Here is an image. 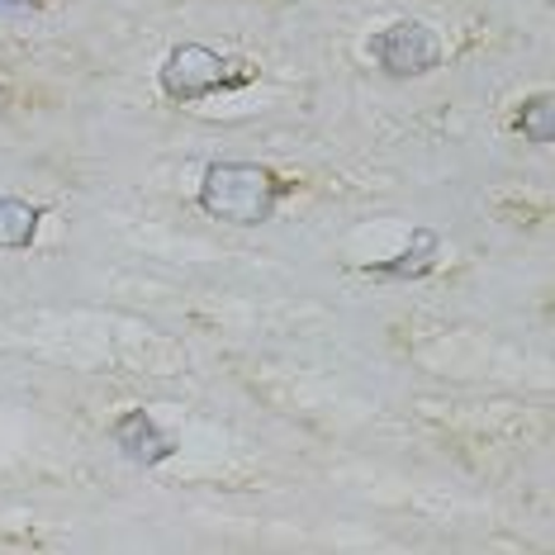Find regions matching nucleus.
<instances>
[{"instance_id": "obj_5", "label": "nucleus", "mask_w": 555, "mask_h": 555, "mask_svg": "<svg viewBox=\"0 0 555 555\" xmlns=\"http://www.w3.org/2000/svg\"><path fill=\"white\" fill-rule=\"evenodd\" d=\"M437 257H441V237H437L433 229H413L409 247H403L399 257H389V261H375L371 275H389V281H413V275H427V271H433Z\"/></svg>"}, {"instance_id": "obj_8", "label": "nucleus", "mask_w": 555, "mask_h": 555, "mask_svg": "<svg viewBox=\"0 0 555 555\" xmlns=\"http://www.w3.org/2000/svg\"><path fill=\"white\" fill-rule=\"evenodd\" d=\"M34 10H43V0H0V20H24Z\"/></svg>"}, {"instance_id": "obj_7", "label": "nucleus", "mask_w": 555, "mask_h": 555, "mask_svg": "<svg viewBox=\"0 0 555 555\" xmlns=\"http://www.w3.org/2000/svg\"><path fill=\"white\" fill-rule=\"evenodd\" d=\"M517 129H522V138H532V143H555V100L541 91V95H532L522 105V115H517Z\"/></svg>"}, {"instance_id": "obj_1", "label": "nucleus", "mask_w": 555, "mask_h": 555, "mask_svg": "<svg viewBox=\"0 0 555 555\" xmlns=\"http://www.w3.org/2000/svg\"><path fill=\"white\" fill-rule=\"evenodd\" d=\"M281 176L257 162H209L199 176V209L209 219L237 223V229H257L271 219L275 199H281Z\"/></svg>"}, {"instance_id": "obj_6", "label": "nucleus", "mask_w": 555, "mask_h": 555, "mask_svg": "<svg viewBox=\"0 0 555 555\" xmlns=\"http://www.w3.org/2000/svg\"><path fill=\"white\" fill-rule=\"evenodd\" d=\"M43 209L20 195H0V247H29L39 233Z\"/></svg>"}, {"instance_id": "obj_4", "label": "nucleus", "mask_w": 555, "mask_h": 555, "mask_svg": "<svg viewBox=\"0 0 555 555\" xmlns=\"http://www.w3.org/2000/svg\"><path fill=\"white\" fill-rule=\"evenodd\" d=\"M109 437H115V447L124 451V461H133V465H143V470H153V465L162 461H171L176 451V437H167L157 427V418L147 409H129V413H119L115 427H109Z\"/></svg>"}, {"instance_id": "obj_2", "label": "nucleus", "mask_w": 555, "mask_h": 555, "mask_svg": "<svg viewBox=\"0 0 555 555\" xmlns=\"http://www.w3.org/2000/svg\"><path fill=\"white\" fill-rule=\"evenodd\" d=\"M157 81H162V95L167 100L191 105V100H205L214 91H237V86L257 81V67L243 62V57L214 53V48H205V43H181V48L167 53Z\"/></svg>"}, {"instance_id": "obj_3", "label": "nucleus", "mask_w": 555, "mask_h": 555, "mask_svg": "<svg viewBox=\"0 0 555 555\" xmlns=\"http://www.w3.org/2000/svg\"><path fill=\"white\" fill-rule=\"evenodd\" d=\"M365 57L389 77H427L441 67V39L423 20H395L365 39Z\"/></svg>"}]
</instances>
